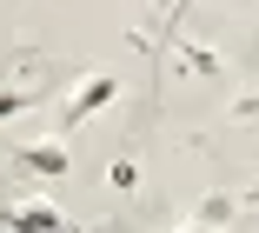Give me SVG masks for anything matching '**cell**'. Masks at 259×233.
Wrapping results in <instances>:
<instances>
[{
	"label": "cell",
	"instance_id": "2",
	"mask_svg": "<svg viewBox=\"0 0 259 233\" xmlns=\"http://www.w3.org/2000/svg\"><path fill=\"white\" fill-rule=\"evenodd\" d=\"M20 167H27V173H67V147H27Z\"/></svg>",
	"mask_w": 259,
	"mask_h": 233
},
{
	"label": "cell",
	"instance_id": "3",
	"mask_svg": "<svg viewBox=\"0 0 259 233\" xmlns=\"http://www.w3.org/2000/svg\"><path fill=\"white\" fill-rule=\"evenodd\" d=\"M27 100H33V93H0V113H20Z\"/></svg>",
	"mask_w": 259,
	"mask_h": 233
},
{
	"label": "cell",
	"instance_id": "1",
	"mask_svg": "<svg viewBox=\"0 0 259 233\" xmlns=\"http://www.w3.org/2000/svg\"><path fill=\"white\" fill-rule=\"evenodd\" d=\"M107 100H113V80H107V74L80 80V93H73V107H67V127H80L87 113H93V107H107Z\"/></svg>",
	"mask_w": 259,
	"mask_h": 233
}]
</instances>
